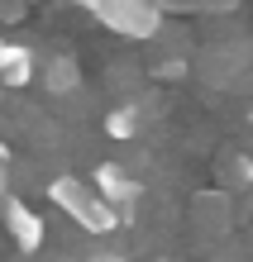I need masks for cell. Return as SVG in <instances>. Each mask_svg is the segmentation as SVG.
<instances>
[{
	"label": "cell",
	"mask_w": 253,
	"mask_h": 262,
	"mask_svg": "<svg viewBox=\"0 0 253 262\" xmlns=\"http://www.w3.org/2000/svg\"><path fill=\"white\" fill-rule=\"evenodd\" d=\"M163 10H191V14H229L239 0H158Z\"/></svg>",
	"instance_id": "cell-8"
},
{
	"label": "cell",
	"mask_w": 253,
	"mask_h": 262,
	"mask_svg": "<svg viewBox=\"0 0 253 262\" xmlns=\"http://www.w3.org/2000/svg\"><path fill=\"white\" fill-rule=\"evenodd\" d=\"M91 181H96V191L110 200V205H120V210H129L134 200H139V181L124 177V167H115V162H101Z\"/></svg>",
	"instance_id": "cell-4"
},
{
	"label": "cell",
	"mask_w": 253,
	"mask_h": 262,
	"mask_svg": "<svg viewBox=\"0 0 253 262\" xmlns=\"http://www.w3.org/2000/svg\"><path fill=\"white\" fill-rule=\"evenodd\" d=\"M139 124H144V115H139L134 105H120V110L105 115V134H110V138H134Z\"/></svg>",
	"instance_id": "cell-7"
},
{
	"label": "cell",
	"mask_w": 253,
	"mask_h": 262,
	"mask_svg": "<svg viewBox=\"0 0 253 262\" xmlns=\"http://www.w3.org/2000/svg\"><path fill=\"white\" fill-rule=\"evenodd\" d=\"M5 229H10V238H14V248L20 253H38L43 248V220H38V210H29L24 200H5Z\"/></svg>",
	"instance_id": "cell-3"
},
{
	"label": "cell",
	"mask_w": 253,
	"mask_h": 262,
	"mask_svg": "<svg viewBox=\"0 0 253 262\" xmlns=\"http://www.w3.org/2000/svg\"><path fill=\"white\" fill-rule=\"evenodd\" d=\"M34 81V53L20 48V43H0V86L20 91Z\"/></svg>",
	"instance_id": "cell-5"
},
{
	"label": "cell",
	"mask_w": 253,
	"mask_h": 262,
	"mask_svg": "<svg viewBox=\"0 0 253 262\" xmlns=\"http://www.w3.org/2000/svg\"><path fill=\"white\" fill-rule=\"evenodd\" d=\"M86 262H129V257H124V253H91Z\"/></svg>",
	"instance_id": "cell-11"
},
{
	"label": "cell",
	"mask_w": 253,
	"mask_h": 262,
	"mask_svg": "<svg viewBox=\"0 0 253 262\" xmlns=\"http://www.w3.org/2000/svg\"><path fill=\"white\" fill-rule=\"evenodd\" d=\"M229 167H234V172H229V181H239V186H248V181H253V162H248V158H234Z\"/></svg>",
	"instance_id": "cell-10"
},
{
	"label": "cell",
	"mask_w": 253,
	"mask_h": 262,
	"mask_svg": "<svg viewBox=\"0 0 253 262\" xmlns=\"http://www.w3.org/2000/svg\"><path fill=\"white\" fill-rule=\"evenodd\" d=\"M5 162H10V148H5V143H0V167H5Z\"/></svg>",
	"instance_id": "cell-12"
},
{
	"label": "cell",
	"mask_w": 253,
	"mask_h": 262,
	"mask_svg": "<svg viewBox=\"0 0 253 262\" xmlns=\"http://www.w3.org/2000/svg\"><path fill=\"white\" fill-rule=\"evenodd\" d=\"M196 224H205L210 234H225V229H229V205H225V195H201V200H196Z\"/></svg>",
	"instance_id": "cell-6"
},
{
	"label": "cell",
	"mask_w": 253,
	"mask_h": 262,
	"mask_svg": "<svg viewBox=\"0 0 253 262\" xmlns=\"http://www.w3.org/2000/svg\"><path fill=\"white\" fill-rule=\"evenodd\" d=\"M76 76H82V72H76L72 57H53V62H48V91H72Z\"/></svg>",
	"instance_id": "cell-9"
},
{
	"label": "cell",
	"mask_w": 253,
	"mask_h": 262,
	"mask_svg": "<svg viewBox=\"0 0 253 262\" xmlns=\"http://www.w3.org/2000/svg\"><path fill=\"white\" fill-rule=\"evenodd\" d=\"M53 205L67 214V220H76L86 229V234H110V229L120 224V205H110V200L96 191V181H82V177H57L53 186Z\"/></svg>",
	"instance_id": "cell-1"
},
{
	"label": "cell",
	"mask_w": 253,
	"mask_h": 262,
	"mask_svg": "<svg viewBox=\"0 0 253 262\" xmlns=\"http://www.w3.org/2000/svg\"><path fill=\"white\" fill-rule=\"evenodd\" d=\"M86 5L105 29H115L124 38H153L163 29V5L158 0H76Z\"/></svg>",
	"instance_id": "cell-2"
}]
</instances>
